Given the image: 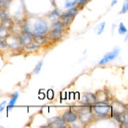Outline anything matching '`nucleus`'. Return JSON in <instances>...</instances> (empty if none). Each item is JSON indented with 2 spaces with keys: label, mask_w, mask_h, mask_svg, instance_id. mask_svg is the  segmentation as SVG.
<instances>
[{
  "label": "nucleus",
  "mask_w": 128,
  "mask_h": 128,
  "mask_svg": "<svg viewBox=\"0 0 128 128\" xmlns=\"http://www.w3.org/2000/svg\"><path fill=\"white\" fill-rule=\"evenodd\" d=\"M48 32V26L46 22L42 21V20H38L34 26H32L31 36L34 34H46Z\"/></svg>",
  "instance_id": "f257e3e1"
},
{
  "label": "nucleus",
  "mask_w": 128,
  "mask_h": 128,
  "mask_svg": "<svg viewBox=\"0 0 128 128\" xmlns=\"http://www.w3.org/2000/svg\"><path fill=\"white\" fill-rule=\"evenodd\" d=\"M78 1L79 0H73V1H67L65 3V7L68 8V7H73L74 5H77L78 4Z\"/></svg>",
  "instance_id": "aec40b11"
},
{
  "label": "nucleus",
  "mask_w": 128,
  "mask_h": 128,
  "mask_svg": "<svg viewBox=\"0 0 128 128\" xmlns=\"http://www.w3.org/2000/svg\"><path fill=\"white\" fill-rule=\"evenodd\" d=\"M18 98H19V93H18V92H15V93L13 94L12 98H11V100H9V102H8V110H11V108L15 106V104H16Z\"/></svg>",
  "instance_id": "ddd939ff"
},
{
  "label": "nucleus",
  "mask_w": 128,
  "mask_h": 128,
  "mask_svg": "<svg viewBox=\"0 0 128 128\" xmlns=\"http://www.w3.org/2000/svg\"><path fill=\"white\" fill-rule=\"evenodd\" d=\"M63 30L62 29H53L51 32L48 34V38L51 40H58L61 38Z\"/></svg>",
  "instance_id": "9b49d317"
},
{
  "label": "nucleus",
  "mask_w": 128,
  "mask_h": 128,
  "mask_svg": "<svg viewBox=\"0 0 128 128\" xmlns=\"http://www.w3.org/2000/svg\"><path fill=\"white\" fill-rule=\"evenodd\" d=\"M8 46H7V42H6V40H2V38H0V48L2 49V50H4L5 48H7Z\"/></svg>",
  "instance_id": "5701e85b"
},
{
  "label": "nucleus",
  "mask_w": 128,
  "mask_h": 128,
  "mask_svg": "<svg viewBox=\"0 0 128 128\" xmlns=\"http://www.w3.org/2000/svg\"><path fill=\"white\" fill-rule=\"evenodd\" d=\"M6 40V42H7V46H10V48H14V49H18V48H21L22 44L21 42L19 40V38L17 36H9L5 38Z\"/></svg>",
  "instance_id": "39448f33"
},
{
  "label": "nucleus",
  "mask_w": 128,
  "mask_h": 128,
  "mask_svg": "<svg viewBox=\"0 0 128 128\" xmlns=\"http://www.w3.org/2000/svg\"><path fill=\"white\" fill-rule=\"evenodd\" d=\"M32 40L36 44H44L48 42V38L44 36V34H34Z\"/></svg>",
  "instance_id": "f8f14e48"
},
{
  "label": "nucleus",
  "mask_w": 128,
  "mask_h": 128,
  "mask_svg": "<svg viewBox=\"0 0 128 128\" xmlns=\"http://www.w3.org/2000/svg\"><path fill=\"white\" fill-rule=\"evenodd\" d=\"M78 13V9L77 8H71V9H69L67 12H65L63 15H61V19H62V23H63L64 25L66 26V25H68L73 19H74V17L76 16V14Z\"/></svg>",
  "instance_id": "7ed1b4c3"
},
{
  "label": "nucleus",
  "mask_w": 128,
  "mask_h": 128,
  "mask_svg": "<svg viewBox=\"0 0 128 128\" xmlns=\"http://www.w3.org/2000/svg\"><path fill=\"white\" fill-rule=\"evenodd\" d=\"M118 53H119V49H118V48L114 49V50L112 51V52H108V53L106 54V55L104 56V58L98 62V65H104V64L108 63V62H110V61L113 60V59L118 55Z\"/></svg>",
  "instance_id": "423d86ee"
},
{
  "label": "nucleus",
  "mask_w": 128,
  "mask_h": 128,
  "mask_svg": "<svg viewBox=\"0 0 128 128\" xmlns=\"http://www.w3.org/2000/svg\"><path fill=\"white\" fill-rule=\"evenodd\" d=\"M94 112H96V114H98V115L108 116L112 113V108L110 106L106 104V102H100L94 106Z\"/></svg>",
  "instance_id": "f03ea898"
},
{
  "label": "nucleus",
  "mask_w": 128,
  "mask_h": 128,
  "mask_svg": "<svg viewBox=\"0 0 128 128\" xmlns=\"http://www.w3.org/2000/svg\"><path fill=\"white\" fill-rule=\"evenodd\" d=\"M42 64H44V61H42V60H40L38 63L36 64V68L34 69V74H38V73L40 72V69H42Z\"/></svg>",
  "instance_id": "a211bd4d"
},
{
  "label": "nucleus",
  "mask_w": 128,
  "mask_h": 128,
  "mask_svg": "<svg viewBox=\"0 0 128 128\" xmlns=\"http://www.w3.org/2000/svg\"><path fill=\"white\" fill-rule=\"evenodd\" d=\"M8 18H9V15H8L6 12H4V11L0 12V19H1V20H3V19H8Z\"/></svg>",
  "instance_id": "393cba45"
},
{
  "label": "nucleus",
  "mask_w": 128,
  "mask_h": 128,
  "mask_svg": "<svg viewBox=\"0 0 128 128\" xmlns=\"http://www.w3.org/2000/svg\"><path fill=\"white\" fill-rule=\"evenodd\" d=\"M79 116L83 123H88L92 119V108H82L79 110Z\"/></svg>",
  "instance_id": "20e7f679"
},
{
  "label": "nucleus",
  "mask_w": 128,
  "mask_h": 128,
  "mask_svg": "<svg viewBox=\"0 0 128 128\" xmlns=\"http://www.w3.org/2000/svg\"><path fill=\"white\" fill-rule=\"evenodd\" d=\"M127 10H128V2L127 1H125L124 5H123V7H122V9H121V11H120V14H124V13H126Z\"/></svg>",
  "instance_id": "b1692460"
},
{
  "label": "nucleus",
  "mask_w": 128,
  "mask_h": 128,
  "mask_svg": "<svg viewBox=\"0 0 128 128\" xmlns=\"http://www.w3.org/2000/svg\"><path fill=\"white\" fill-rule=\"evenodd\" d=\"M52 26H53V28H54V29H63L65 25H64L61 21H56Z\"/></svg>",
  "instance_id": "6ab92c4d"
},
{
  "label": "nucleus",
  "mask_w": 128,
  "mask_h": 128,
  "mask_svg": "<svg viewBox=\"0 0 128 128\" xmlns=\"http://www.w3.org/2000/svg\"><path fill=\"white\" fill-rule=\"evenodd\" d=\"M104 27H106V23H104V22H102L100 25H98V26L96 27V34H100L102 32H104Z\"/></svg>",
  "instance_id": "2eb2a0df"
},
{
  "label": "nucleus",
  "mask_w": 128,
  "mask_h": 128,
  "mask_svg": "<svg viewBox=\"0 0 128 128\" xmlns=\"http://www.w3.org/2000/svg\"><path fill=\"white\" fill-rule=\"evenodd\" d=\"M12 26H13V23H12V21H11L9 18H8V19H3V20L1 21V27L5 28V29H7V30L11 29Z\"/></svg>",
  "instance_id": "4468645a"
},
{
  "label": "nucleus",
  "mask_w": 128,
  "mask_h": 128,
  "mask_svg": "<svg viewBox=\"0 0 128 128\" xmlns=\"http://www.w3.org/2000/svg\"><path fill=\"white\" fill-rule=\"evenodd\" d=\"M64 122H65V121L63 120V118L54 117V118H52L51 120H49V125L52 126V127H65Z\"/></svg>",
  "instance_id": "9d476101"
},
{
  "label": "nucleus",
  "mask_w": 128,
  "mask_h": 128,
  "mask_svg": "<svg viewBox=\"0 0 128 128\" xmlns=\"http://www.w3.org/2000/svg\"><path fill=\"white\" fill-rule=\"evenodd\" d=\"M32 36L31 34H27V32H22V34H19V36H18V38H19V40L21 42V44H24V46H27V44H31L32 42V38H31Z\"/></svg>",
  "instance_id": "1a4fd4ad"
},
{
  "label": "nucleus",
  "mask_w": 128,
  "mask_h": 128,
  "mask_svg": "<svg viewBox=\"0 0 128 128\" xmlns=\"http://www.w3.org/2000/svg\"><path fill=\"white\" fill-rule=\"evenodd\" d=\"M7 36H8V31H7V29H5V28H3V27L0 26V38L5 40Z\"/></svg>",
  "instance_id": "f3484780"
},
{
  "label": "nucleus",
  "mask_w": 128,
  "mask_h": 128,
  "mask_svg": "<svg viewBox=\"0 0 128 128\" xmlns=\"http://www.w3.org/2000/svg\"><path fill=\"white\" fill-rule=\"evenodd\" d=\"M116 3H117V1H116V0H113V1L112 2V6H113V5L116 4Z\"/></svg>",
  "instance_id": "cd10ccee"
},
{
  "label": "nucleus",
  "mask_w": 128,
  "mask_h": 128,
  "mask_svg": "<svg viewBox=\"0 0 128 128\" xmlns=\"http://www.w3.org/2000/svg\"><path fill=\"white\" fill-rule=\"evenodd\" d=\"M82 102L86 104H92L94 102H96V95L92 94V93H87V94H84V96H82L81 98Z\"/></svg>",
  "instance_id": "6e6552de"
},
{
  "label": "nucleus",
  "mask_w": 128,
  "mask_h": 128,
  "mask_svg": "<svg viewBox=\"0 0 128 128\" xmlns=\"http://www.w3.org/2000/svg\"><path fill=\"white\" fill-rule=\"evenodd\" d=\"M88 2H89V0H79V1H78V5H80L81 7H83V6H85Z\"/></svg>",
  "instance_id": "a878e982"
},
{
  "label": "nucleus",
  "mask_w": 128,
  "mask_h": 128,
  "mask_svg": "<svg viewBox=\"0 0 128 128\" xmlns=\"http://www.w3.org/2000/svg\"><path fill=\"white\" fill-rule=\"evenodd\" d=\"M27 49H29V50H34V49H38V46L36 44H27V46H25Z\"/></svg>",
  "instance_id": "412c9836"
},
{
  "label": "nucleus",
  "mask_w": 128,
  "mask_h": 128,
  "mask_svg": "<svg viewBox=\"0 0 128 128\" xmlns=\"http://www.w3.org/2000/svg\"><path fill=\"white\" fill-rule=\"evenodd\" d=\"M48 18H49L50 20H52V21H57V20L60 18V14H59L57 11H53V12H51V13L49 14Z\"/></svg>",
  "instance_id": "dca6fc26"
},
{
  "label": "nucleus",
  "mask_w": 128,
  "mask_h": 128,
  "mask_svg": "<svg viewBox=\"0 0 128 128\" xmlns=\"http://www.w3.org/2000/svg\"><path fill=\"white\" fill-rule=\"evenodd\" d=\"M63 120L67 123H72L74 121L77 120L78 118V114L73 112L72 110H68V112H65L63 113V116H62Z\"/></svg>",
  "instance_id": "0eeeda50"
},
{
  "label": "nucleus",
  "mask_w": 128,
  "mask_h": 128,
  "mask_svg": "<svg viewBox=\"0 0 128 128\" xmlns=\"http://www.w3.org/2000/svg\"><path fill=\"white\" fill-rule=\"evenodd\" d=\"M6 104H7L6 102H1V104H0V112L4 110V106H6Z\"/></svg>",
  "instance_id": "bb28decb"
},
{
  "label": "nucleus",
  "mask_w": 128,
  "mask_h": 128,
  "mask_svg": "<svg viewBox=\"0 0 128 128\" xmlns=\"http://www.w3.org/2000/svg\"><path fill=\"white\" fill-rule=\"evenodd\" d=\"M127 32V29L125 28V26L122 24V23H120V25H119V30H118V32L120 34H126Z\"/></svg>",
  "instance_id": "4be33fe9"
}]
</instances>
